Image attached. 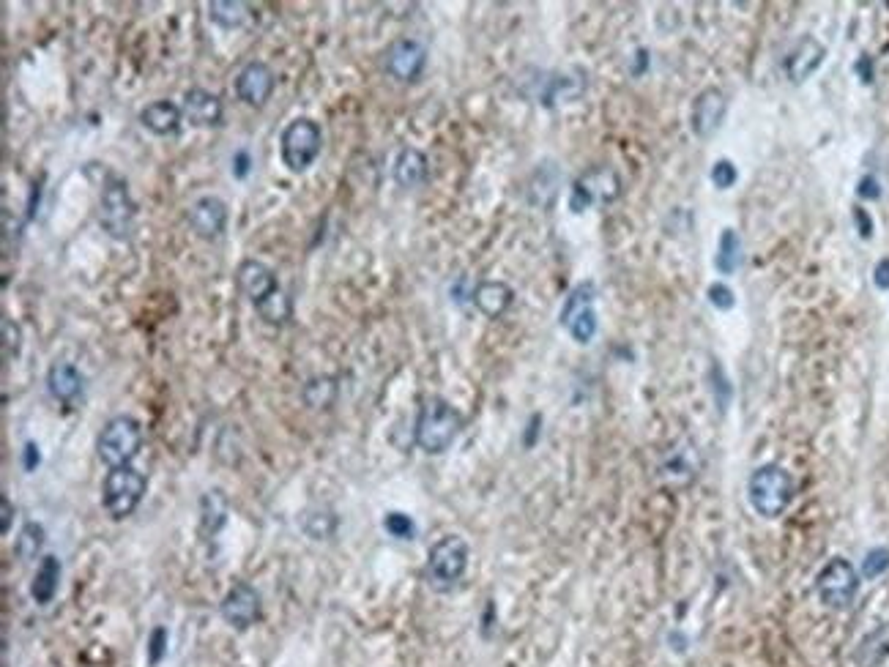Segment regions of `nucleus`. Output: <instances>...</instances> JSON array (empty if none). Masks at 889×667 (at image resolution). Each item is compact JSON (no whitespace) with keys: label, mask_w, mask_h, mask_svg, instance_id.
Wrapping results in <instances>:
<instances>
[{"label":"nucleus","mask_w":889,"mask_h":667,"mask_svg":"<svg viewBox=\"0 0 889 667\" xmlns=\"http://www.w3.org/2000/svg\"><path fill=\"white\" fill-rule=\"evenodd\" d=\"M236 282L238 290L247 296L249 304L255 307V312L269 326H285L288 323L290 315H293L290 298L285 296V290L280 288V279L266 263L252 260V257L241 260L236 268Z\"/></svg>","instance_id":"f257e3e1"},{"label":"nucleus","mask_w":889,"mask_h":667,"mask_svg":"<svg viewBox=\"0 0 889 667\" xmlns=\"http://www.w3.org/2000/svg\"><path fill=\"white\" fill-rule=\"evenodd\" d=\"M463 430V416L444 397H427L416 419V443L424 454H444Z\"/></svg>","instance_id":"f03ea898"},{"label":"nucleus","mask_w":889,"mask_h":667,"mask_svg":"<svg viewBox=\"0 0 889 667\" xmlns=\"http://www.w3.org/2000/svg\"><path fill=\"white\" fill-rule=\"evenodd\" d=\"M96 219L104 233L115 241H126L135 230L137 219V203L129 184L121 175H107L102 184V195H99V208H96Z\"/></svg>","instance_id":"7ed1b4c3"},{"label":"nucleus","mask_w":889,"mask_h":667,"mask_svg":"<svg viewBox=\"0 0 889 667\" xmlns=\"http://www.w3.org/2000/svg\"><path fill=\"white\" fill-rule=\"evenodd\" d=\"M747 498L753 509L766 520H775L786 512L794 501V479L780 465H761L755 468L747 484Z\"/></svg>","instance_id":"20e7f679"},{"label":"nucleus","mask_w":889,"mask_h":667,"mask_svg":"<svg viewBox=\"0 0 889 667\" xmlns=\"http://www.w3.org/2000/svg\"><path fill=\"white\" fill-rule=\"evenodd\" d=\"M468 542L463 536L449 534L444 539L430 547V555H427V566H424V580L427 585L438 591V594H446L452 591L468 569Z\"/></svg>","instance_id":"39448f33"},{"label":"nucleus","mask_w":889,"mask_h":667,"mask_svg":"<svg viewBox=\"0 0 889 667\" xmlns=\"http://www.w3.org/2000/svg\"><path fill=\"white\" fill-rule=\"evenodd\" d=\"M143 424L135 416H115L102 427L96 438V454L107 468L132 465L143 449Z\"/></svg>","instance_id":"423d86ee"},{"label":"nucleus","mask_w":889,"mask_h":667,"mask_svg":"<svg viewBox=\"0 0 889 667\" xmlns=\"http://www.w3.org/2000/svg\"><path fill=\"white\" fill-rule=\"evenodd\" d=\"M323 148V129L318 121H312L307 115L293 118L280 137V156L282 165L288 167L290 173H304L315 165V159L321 156Z\"/></svg>","instance_id":"0eeeda50"},{"label":"nucleus","mask_w":889,"mask_h":667,"mask_svg":"<svg viewBox=\"0 0 889 667\" xmlns=\"http://www.w3.org/2000/svg\"><path fill=\"white\" fill-rule=\"evenodd\" d=\"M145 476L132 465L110 468L102 484V503L113 520H126L132 517L145 495Z\"/></svg>","instance_id":"6e6552de"},{"label":"nucleus","mask_w":889,"mask_h":667,"mask_svg":"<svg viewBox=\"0 0 889 667\" xmlns=\"http://www.w3.org/2000/svg\"><path fill=\"white\" fill-rule=\"evenodd\" d=\"M621 195V178L613 167H591L580 175L569 189V208L572 214H583L591 206H608Z\"/></svg>","instance_id":"1a4fd4ad"},{"label":"nucleus","mask_w":889,"mask_h":667,"mask_svg":"<svg viewBox=\"0 0 889 667\" xmlns=\"http://www.w3.org/2000/svg\"><path fill=\"white\" fill-rule=\"evenodd\" d=\"M818 599L832 610H846L859 591V575L846 558H832L816 577Z\"/></svg>","instance_id":"9d476101"},{"label":"nucleus","mask_w":889,"mask_h":667,"mask_svg":"<svg viewBox=\"0 0 889 667\" xmlns=\"http://www.w3.org/2000/svg\"><path fill=\"white\" fill-rule=\"evenodd\" d=\"M594 282H580L561 307V326L578 345H589L597 337V312H594Z\"/></svg>","instance_id":"9b49d317"},{"label":"nucleus","mask_w":889,"mask_h":667,"mask_svg":"<svg viewBox=\"0 0 889 667\" xmlns=\"http://www.w3.org/2000/svg\"><path fill=\"white\" fill-rule=\"evenodd\" d=\"M424 66H427V47L408 36L389 44L383 58V72L397 83H416L422 77Z\"/></svg>","instance_id":"f8f14e48"},{"label":"nucleus","mask_w":889,"mask_h":667,"mask_svg":"<svg viewBox=\"0 0 889 667\" xmlns=\"http://www.w3.org/2000/svg\"><path fill=\"white\" fill-rule=\"evenodd\" d=\"M228 203L217 195H200L187 208V222L192 233L203 241H217L228 230Z\"/></svg>","instance_id":"ddd939ff"},{"label":"nucleus","mask_w":889,"mask_h":667,"mask_svg":"<svg viewBox=\"0 0 889 667\" xmlns=\"http://www.w3.org/2000/svg\"><path fill=\"white\" fill-rule=\"evenodd\" d=\"M219 613L228 621L233 629H249L260 618V594L255 585L247 580H238L228 588V594L222 596Z\"/></svg>","instance_id":"4468645a"},{"label":"nucleus","mask_w":889,"mask_h":667,"mask_svg":"<svg viewBox=\"0 0 889 667\" xmlns=\"http://www.w3.org/2000/svg\"><path fill=\"white\" fill-rule=\"evenodd\" d=\"M274 85H277V77L271 72L269 63L263 61H249L241 72L236 74V96L241 102L247 104V107H266V102L271 99V93H274Z\"/></svg>","instance_id":"2eb2a0df"},{"label":"nucleus","mask_w":889,"mask_h":667,"mask_svg":"<svg viewBox=\"0 0 889 667\" xmlns=\"http://www.w3.org/2000/svg\"><path fill=\"white\" fill-rule=\"evenodd\" d=\"M725 113H728V99L720 88H703L693 102V113H690V126L693 134L698 137H712L720 124H723Z\"/></svg>","instance_id":"dca6fc26"},{"label":"nucleus","mask_w":889,"mask_h":667,"mask_svg":"<svg viewBox=\"0 0 889 667\" xmlns=\"http://www.w3.org/2000/svg\"><path fill=\"white\" fill-rule=\"evenodd\" d=\"M181 113H184V121H189V126H197V129H217L225 118L222 99L206 88H189L184 93V102H181Z\"/></svg>","instance_id":"f3484780"},{"label":"nucleus","mask_w":889,"mask_h":667,"mask_svg":"<svg viewBox=\"0 0 889 667\" xmlns=\"http://www.w3.org/2000/svg\"><path fill=\"white\" fill-rule=\"evenodd\" d=\"M827 58V47L818 42L816 36H802L799 42L788 50L786 61H783V69H786V77L794 85L805 83L810 74L818 72V66Z\"/></svg>","instance_id":"a211bd4d"},{"label":"nucleus","mask_w":889,"mask_h":667,"mask_svg":"<svg viewBox=\"0 0 889 667\" xmlns=\"http://www.w3.org/2000/svg\"><path fill=\"white\" fill-rule=\"evenodd\" d=\"M471 301H474V307L485 315V318H501V315H507V309L512 307V301H515V290L509 288L507 282H501V279H485V282H479L471 293Z\"/></svg>","instance_id":"6ab92c4d"},{"label":"nucleus","mask_w":889,"mask_h":667,"mask_svg":"<svg viewBox=\"0 0 889 667\" xmlns=\"http://www.w3.org/2000/svg\"><path fill=\"white\" fill-rule=\"evenodd\" d=\"M181 121H184V113L176 102L170 99H159V102L145 104L140 110V124L143 129H148L156 137H170L181 129Z\"/></svg>","instance_id":"aec40b11"},{"label":"nucleus","mask_w":889,"mask_h":667,"mask_svg":"<svg viewBox=\"0 0 889 667\" xmlns=\"http://www.w3.org/2000/svg\"><path fill=\"white\" fill-rule=\"evenodd\" d=\"M47 391H50L52 400L72 405L83 394V375L69 361H55L47 370Z\"/></svg>","instance_id":"412c9836"},{"label":"nucleus","mask_w":889,"mask_h":667,"mask_svg":"<svg viewBox=\"0 0 889 667\" xmlns=\"http://www.w3.org/2000/svg\"><path fill=\"white\" fill-rule=\"evenodd\" d=\"M427 156L424 151L414 148V145H405L400 148V154L394 159V181L403 189H416L427 181Z\"/></svg>","instance_id":"4be33fe9"},{"label":"nucleus","mask_w":889,"mask_h":667,"mask_svg":"<svg viewBox=\"0 0 889 667\" xmlns=\"http://www.w3.org/2000/svg\"><path fill=\"white\" fill-rule=\"evenodd\" d=\"M61 558L58 555H44L39 566H36V575H33L31 583V596L36 605H50L55 594H58V583H61Z\"/></svg>","instance_id":"5701e85b"},{"label":"nucleus","mask_w":889,"mask_h":667,"mask_svg":"<svg viewBox=\"0 0 889 667\" xmlns=\"http://www.w3.org/2000/svg\"><path fill=\"white\" fill-rule=\"evenodd\" d=\"M208 20L222 31H238L249 20V6L241 0H211L208 3Z\"/></svg>","instance_id":"b1692460"},{"label":"nucleus","mask_w":889,"mask_h":667,"mask_svg":"<svg viewBox=\"0 0 889 667\" xmlns=\"http://www.w3.org/2000/svg\"><path fill=\"white\" fill-rule=\"evenodd\" d=\"M228 498L222 490H208L203 498H200V525L208 536L219 534L225 523H228Z\"/></svg>","instance_id":"393cba45"},{"label":"nucleus","mask_w":889,"mask_h":667,"mask_svg":"<svg viewBox=\"0 0 889 667\" xmlns=\"http://www.w3.org/2000/svg\"><path fill=\"white\" fill-rule=\"evenodd\" d=\"M714 266L720 274L731 277L736 274V268L742 266V241L736 236V230L725 227L723 236H720V244H717V257H714Z\"/></svg>","instance_id":"a878e982"},{"label":"nucleus","mask_w":889,"mask_h":667,"mask_svg":"<svg viewBox=\"0 0 889 667\" xmlns=\"http://www.w3.org/2000/svg\"><path fill=\"white\" fill-rule=\"evenodd\" d=\"M889 657V624H881L873 629L862 643H859L857 659L862 667H876Z\"/></svg>","instance_id":"bb28decb"},{"label":"nucleus","mask_w":889,"mask_h":667,"mask_svg":"<svg viewBox=\"0 0 889 667\" xmlns=\"http://www.w3.org/2000/svg\"><path fill=\"white\" fill-rule=\"evenodd\" d=\"M47 542V534H44L42 523H25L20 528V536L14 542V553L20 561H36L42 555V547Z\"/></svg>","instance_id":"cd10ccee"},{"label":"nucleus","mask_w":889,"mask_h":667,"mask_svg":"<svg viewBox=\"0 0 889 667\" xmlns=\"http://www.w3.org/2000/svg\"><path fill=\"white\" fill-rule=\"evenodd\" d=\"M337 380L331 378V375H321V378H310L307 380V386H304V402L315 408V411H321V408H329L334 405L337 400Z\"/></svg>","instance_id":"c85d7f7f"},{"label":"nucleus","mask_w":889,"mask_h":667,"mask_svg":"<svg viewBox=\"0 0 889 667\" xmlns=\"http://www.w3.org/2000/svg\"><path fill=\"white\" fill-rule=\"evenodd\" d=\"M337 514L331 512V509H310V512L304 514V534L315 539V542H326L331 536L337 534Z\"/></svg>","instance_id":"c756f323"},{"label":"nucleus","mask_w":889,"mask_h":667,"mask_svg":"<svg viewBox=\"0 0 889 667\" xmlns=\"http://www.w3.org/2000/svg\"><path fill=\"white\" fill-rule=\"evenodd\" d=\"M383 528H386V534L394 536V539H414L416 534L414 520L403 512L386 514V517H383Z\"/></svg>","instance_id":"7c9ffc66"},{"label":"nucleus","mask_w":889,"mask_h":667,"mask_svg":"<svg viewBox=\"0 0 889 667\" xmlns=\"http://www.w3.org/2000/svg\"><path fill=\"white\" fill-rule=\"evenodd\" d=\"M22 350V329L20 323L11 318H3V359L14 361Z\"/></svg>","instance_id":"2f4dec72"},{"label":"nucleus","mask_w":889,"mask_h":667,"mask_svg":"<svg viewBox=\"0 0 889 667\" xmlns=\"http://www.w3.org/2000/svg\"><path fill=\"white\" fill-rule=\"evenodd\" d=\"M887 569H889L887 547H876V550H870V553L865 555V561H862V575L868 577V580H876V577L884 575Z\"/></svg>","instance_id":"473e14b6"},{"label":"nucleus","mask_w":889,"mask_h":667,"mask_svg":"<svg viewBox=\"0 0 889 667\" xmlns=\"http://www.w3.org/2000/svg\"><path fill=\"white\" fill-rule=\"evenodd\" d=\"M712 389H714V400H717V408H728V402H731V383L725 378V370L714 361L712 364Z\"/></svg>","instance_id":"72a5a7b5"},{"label":"nucleus","mask_w":889,"mask_h":667,"mask_svg":"<svg viewBox=\"0 0 889 667\" xmlns=\"http://www.w3.org/2000/svg\"><path fill=\"white\" fill-rule=\"evenodd\" d=\"M736 178H739V173H736V167L731 159H720V162H714L712 184L717 186V189H731V186L736 184Z\"/></svg>","instance_id":"f704fd0d"},{"label":"nucleus","mask_w":889,"mask_h":667,"mask_svg":"<svg viewBox=\"0 0 889 667\" xmlns=\"http://www.w3.org/2000/svg\"><path fill=\"white\" fill-rule=\"evenodd\" d=\"M709 301H712V307L728 312V309H734L736 296H734V290L728 288V285H723V282H714L712 288H709Z\"/></svg>","instance_id":"c9c22d12"},{"label":"nucleus","mask_w":889,"mask_h":667,"mask_svg":"<svg viewBox=\"0 0 889 667\" xmlns=\"http://www.w3.org/2000/svg\"><path fill=\"white\" fill-rule=\"evenodd\" d=\"M165 654H167V632L162 626H156L154 632H151V640H148V659H151V665H159Z\"/></svg>","instance_id":"e433bc0d"},{"label":"nucleus","mask_w":889,"mask_h":667,"mask_svg":"<svg viewBox=\"0 0 889 667\" xmlns=\"http://www.w3.org/2000/svg\"><path fill=\"white\" fill-rule=\"evenodd\" d=\"M857 197L859 200H879L881 197L879 181H876L873 175H865V178L857 184Z\"/></svg>","instance_id":"4c0bfd02"},{"label":"nucleus","mask_w":889,"mask_h":667,"mask_svg":"<svg viewBox=\"0 0 889 667\" xmlns=\"http://www.w3.org/2000/svg\"><path fill=\"white\" fill-rule=\"evenodd\" d=\"M39 462H42V454H39V446L33 441L25 443V449H22V465H25V471L33 473L39 468Z\"/></svg>","instance_id":"58836bf2"},{"label":"nucleus","mask_w":889,"mask_h":667,"mask_svg":"<svg viewBox=\"0 0 889 667\" xmlns=\"http://www.w3.org/2000/svg\"><path fill=\"white\" fill-rule=\"evenodd\" d=\"M249 170H252V156H249L247 151H236V154H233V175H236L238 181H244L249 175Z\"/></svg>","instance_id":"ea45409f"},{"label":"nucleus","mask_w":889,"mask_h":667,"mask_svg":"<svg viewBox=\"0 0 889 667\" xmlns=\"http://www.w3.org/2000/svg\"><path fill=\"white\" fill-rule=\"evenodd\" d=\"M873 282H876L879 290H889V257L876 263V268H873Z\"/></svg>","instance_id":"a19ab883"},{"label":"nucleus","mask_w":889,"mask_h":667,"mask_svg":"<svg viewBox=\"0 0 889 667\" xmlns=\"http://www.w3.org/2000/svg\"><path fill=\"white\" fill-rule=\"evenodd\" d=\"M854 222L859 225V233H862V238L873 236V219H870L865 208H854Z\"/></svg>","instance_id":"79ce46f5"},{"label":"nucleus","mask_w":889,"mask_h":667,"mask_svg":"<svg viewBox=\"0 0 889 667\" xmlns=\"http://www.w3.org/2000/svg\"><path fill=\"white\" fill-rule=\"evenodd\" d=\"M0 506H3V525H0V528H3V534H9L11 520H14V506H11V501L6 498V495L0 498Z\"/></svg>","instance_id":"37998d69"},{"label":"nucleus","mask_w":889,"mask_h":667,"mask_svg":"<svg viewBox=\"0 0 889 667\" xmlns=\"http://www.w3.org/2000/svg\"><path fill=\"white\" fill-rule=\"evenodd\" d=\"M539 424H542V419H539V416H534V419H531V424H528V438H526V446H531V443H534V438H537V432H539Z\"/></svg>","instance_id":"c03bdc74"},{"label":"nucleus","mask_w":889,"mask_h":667,"mask_svg":"<svg viewBox=\"0 0 889 667\" xmlns=\"http://www.w3.org/2000/svg\"><path fill=\"white\" fill-rule=\"evenodd\" d=\"M857 72H862V80H865V83H870V77H873V72H870V58H859Z\"/></svg>","instance_id":"a18cd8bd"}]
</instances>
